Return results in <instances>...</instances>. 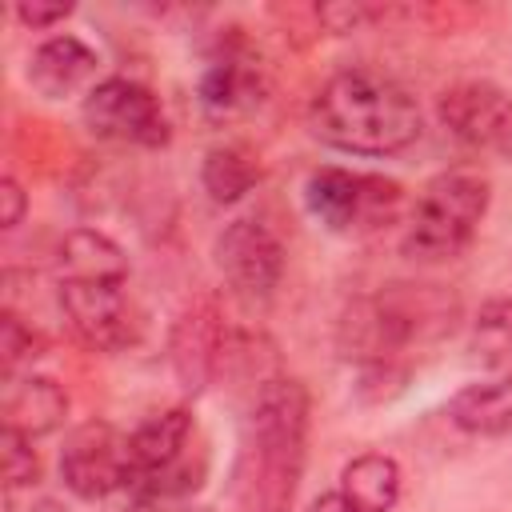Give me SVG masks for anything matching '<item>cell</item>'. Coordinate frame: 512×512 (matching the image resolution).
<instances>
[{"mask_svg": "<svg viewBox=\"0 0 512 512\" xmlns=\"http://www.w3.org/2000/svg\"><path fill=\"white\" fill-rule=\"evenodd\" d=\"M24 212H28V192L20 188L16 176H4V180H0V228H4V232L20 228Z\"/></svg>", "mask_w": 512, "mask_h": 512, "instance_id": "23", "label": "cell"}, {"mask_svg": "<svg viewBox=\"0 0 512 512\" xmlns=\"http://www.w3.org/2000/svg\"><path fill=\"white\" fill-rule=\"evenodd\" d=\"M440 124L472 152H496L512 160V92L492 80H460L436 100Z\"/></svg>", "mask_w": 512, "mask_h": 512, "instance_id": "10", "label": "cell"}, {"mask_svg": "<svg viewBox=\"0 0 512 512\" xmlns=\"http://www.w3.org/2000/svg\"><path fill=\"white\" fill-rule=\"evenodd\" d=\"M224 344H228V328L220 320V308L200 296L192 300L176 324H172V368L184 384V392H204L212 384V376L220 372V360H224Z\"/></svg>", "mask_w": 512, "mask_h": 512, "instance_id": "12", "label": "cell"}, {"mask_svg": "<svg viewBox=\"0 0 512 512\" xmlns=\"http://www.w3.org/2000/svg\"><path fill=\"white\" fill-rule=\"evenodd\" d=\"M372 16H376V8H364V4H324V8H316V20L328 32H356Z\"/></svg>", "mask_w": 512, "mask_h": 512, "instance_id": "22", "label": "cell"}, {"mask_svg": "<svg viewBox=\"0 0 512 512\" xmlns=\"http://www.w3.org/2000/svg\"><path fill=\"white\" fill-rule=\"evenodd\" d=\"M0 352H4V376H8V380L20 372V364H32V360L44 352L40 332H36L12 304L0 312Z\"/></svg>", "mask_w": 512, "mask_h": 512, "instance_id": "20", "label": "cell"}, {"mask_svg": "<svg viewBox=\"0 0 512 512\" xmlns=\"http://www.w3.org/2000/svg\"><path fill=\"white\" fill-rule=\"evenodd\" d=\"M308 216L336 236H372L404 212V184L384 172L320 164L300 184Z\"/></svg>", "mask_w": 512, "mask_h": 512, "instance_id": "5", "label": "cell"}, {"mask_svg": "<svg viewBox=\"0 0 512 512\" xmlns=\"http://www.w3.org/2000/svg\"><path fill=\"white\" fill-rule=\"evenodd\" d=\"M492 204V184L480 168H444L412 200L400 252L416 264H444L460 256Z\"/></svg>", "mask_w": 512, "mask_h": 512, "instance_id": "4", "label": "cell"}, {"mask_svg": "<svg viewBox=\"0 0 512 512\" xmlns=\"http://www.w3.org/2000/svg\"><path fill=\"white\" fill-rule=\"evenodd\" d=\"M260 180V164L244 144H212L200 164V188L212 204H236L244 200Z\"/></svg>", "mask_w": 512, "mask_h": 512, "instance_id": "18", "label": "cell"}, {"mask_svg": "<svg viewBox=\"0 0 512 512\" xmlns=\"http://www.w3.org/2000/svg\"><path fill=\"white\" fill-rule=\"evenodd\" d=\"M4 484L8 496H16L20 488H32L40 480V456H36V440L20 436V432H4Z\"/></svg>", "mask_w": 512, "mask_h": 512, "instance_id": "21", "label": "cell"}, {"mask_svg": "<svg viewBox=\"0 0 512 512\" xmlns=\"http://www.w3.org/2000/svg\"><path fill=\"white\" fill-rule=\"evenodd\" d=\"M60 312L80 344L96 352H124L140 340V316L124 288H96V284H56Z\"/></svg>", "mask_w": 512, "mask_h": 512, "instance_id": "11", "label": "cell"}, {"mask_svg": "<svg viewBox=\"0 0 512 512\" xmlns=\"http://www.w3.org/2000/svg\"><path fill=\"white\" fill-rule=\"evenodd\" d=\"M60 480L80 500H104L132 484V456L128 432L112 428L108 420H88L68 432L60 448Z\"/></svg>", "mask_w": 512, "mask_h": 512, "instance_id": "9", "label": "cell"}, {"mask_svg": "<svg viewBox=\"0 0 512 512\" xmlns=\"http://www.w3.org/2000/svg\"><path fill=\"white\" fill-rule=\"evenodd\" d=\"M28 512H68V508H64L60 500H36V504H32Z\"/></svg>", "mask_w": 512, "mask_h": 512, "instance_id": "26", "label": "cell"}, {"mask_svg": "<svg viewBox=\"0 0 512 512\" xmlns=\"http://www.w3.org/2000/svg\"><path fill=\"white\" fill-rule=\"evenodd\" d=\"M336 492L360 512H392L400 504V492H404V468L396 456L368 448L340 468Z\"/></svg>", "mask_w": 512, "mask_h": 512, "instance_id": "17", "label": "cell"}, {"mask_svg": "<svg viewBox=\"0 0 512 512\" xmlns=\"http://www.w3.org/2000/svg\"><path fill=\"white\" fill-rule=\"evenodd\" d=\"M460 324V296L432 280H392L344 304L336 320L340 360L360 368H408L412 348L452 336Z\"/></svg>", "mask_w": 512, "mask_h": 512, "instance_id": "3", "label": "cell"}, {"mask_svg": "<svg viewBox=\"0 0 512 512\" xmlns=\"http://www.w3.org/2000/svg\"><path fill=\"white\" fill-rule=\"evenodd\" d=\"M68 392L60 380L28 372V376H12L4 388V432H20L28 440H40L48 432H56L68 416Z\"/></svg>", "mask_w": 512, "mask_h": 512, "instance_id": "15", "label": "cell"}, {"mask_svg": "<svg viewBox=\"0 0 512 512\" xmlns=\"http://www.w3.org/2000/svg\"><path fill=\"white\" fill-rule=\"evenodd\" d=\"M56 284H96V288H124L132 276L128 252L100 228H72L60 236L56 256Z\"/></svg>", "mask_w": 512, "mask_h": 512, "instance_id": "14", "label": "cell"}, {"mask_svg": "<svg viewBox=\"0 0 512 512\" xmlns=\"http://www.w3.org/2000/svg\"><path fill=\"white\" fill-rule=\"evenodd\" d=\"M216 268L224 276V284L244 300V304H268L284 280V264L288 252L280 244V236L256 220V216H236L232 224H224V232L216 236Z\"/></svg>", "mask_w": 512, "mask_h": 512, "instance_id": "8", "label": "cell"}, {"mask_svg": "<svg viewBox=\"0 0 512 512\" xmlns=\"http://www.w3.org/2000/svg\"><path fill=\"white\" fill-rule=\"evenodd\" d=\"M308 388L296 376H268L252 388L232 464L236 512H288L308 456Z\"/></svg>", "mask_w": 512, "mask_h": 512, "instance_id": "1", "label": "cell"}, {"mask_svg": "<svg viewBox=\"0 0 512 512\" xmlns=\"http://www.w3.org/2000/svg\"><path fill=\"white\" fill-rule=\"evenodd\" d=\"M304 512H360V508H352V504H348L340 492H320V496H316V500H312Z\"/></svg>", "mask_w": 512, "mask_h": 512, "instance_id": "25", "label": "cell"}, {"mask_svg": "<svg viewBox=\"0 0 512 512\" xmlns=\"http://www.w3.org/2000/svg\"><path fill=\"white\" fill-rule=\"evenodd\" d=\"M468 344L476 360L484 364H508L512 360V296H492L476 308L468 324Z\"/></svg>", "mask_w": 512, "mask_h": 512, "instance_id": "19", "label": "cell"}, {"mask_svg": "<svg viewBox=\"0 0 512 512\" xmlns=\"http://www.w3.org/2000/svg\"><path fill=\"white\" fill-rule=\"evenodd\" d=\"M448 420L468 436L504 440L512 436V376L472 380L448 400Z\"/></svg>", "mask_w": 512, "mask_h": 512, "instance_id": "16", "label": "cell"}, {"mask_svg": "<svg viewBox=\"0 0 512 512\" xmlns=\"http://www.w3.org/2000/svg\"><path fill=\"white\" fill-rule=\"evenodd\" d=\"M96 72H100V52L72 32H56V36L40 40L24 68L28 88L44 100H64V96L88 92L96 84Z\"/></svg>", "mask_w": 512, "mask_h": 512, "instance_id": "13", "label": "cell"}, {"mask_svg": "<svg viewBox=\"0 0 512 512\" xmlns=\"http://www.w3.org/2000/svg\"><path fill=\"white\" fill-rule=\"evenodd\" d=\"M72 16V4H16V20L32 32H44Z\"/></svg>", "mask_w": 512, "mask_h": 512, "instance_id": "24", "label": "cell"}, {"mask_svg": "<svg viewBox=\"0 0 512 512\" xmlns=\"http://www.w3.org/2000/svg\"><path fill=\"white\" fill-rule=\"evenodd\" d=\"M268 92V68L244 28H220L196 72V104L212 124H232L260 108Z\"/></svg>", "mask_w": 512, "mask_h": 512, "instance_id": "6", "label": "cell"}, {"mask_svg": "<svg viewBox=\"0 0 512 512\" xmlns=\"http://www.w3.org/2000/svg\"><path fill=\"white\" fill-rule=\"evenodd\" d=\"M184 512H208V508H184Z\"/></svg>", "mask_w": 512, "mask_h": 512, "instance_id": "27", "label": "cell"}, {"mask_svg": "<svg viewBox=\"0 0 512 512\" xmlns=\"http://www.w3.org/2000/svg\"><path fill=\"white\" fill-rule=\"evenodd\" d=\"M308 132L348 156H396L424 132L420 100L380 68H340L308 100Z\"/></svg>", "mask_w": 512, "mask_h": 512, "instance_id": "2", "label": "cell"}, {"mask_svg": "<svg viewBox=\"0 0 512 512\" xmlns=\"http://www.w3.org/2000/svg\"><path fill=\"white\" fill-rule=\"evenodd\" d=\"M80 120L96 140L124 148H164L172 140L160 96L132 76H104L80 100Z\"/></svg>", "mask_w": 512, "mask_h": 512, "instance_id": "7", "label": "cell"}]
</instances>
